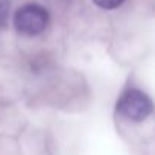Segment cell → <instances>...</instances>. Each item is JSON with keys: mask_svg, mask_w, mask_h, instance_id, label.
<instances>
[{"mask_svg": "<svg viewBox=\"0 0 155 155\" xmlns=\"http://www.w3.org/2000/svg\"><path fill=\"white\" fill-rule=\"evenodd\" d=\"M117 113L131 122H143L152 113V101L141 90H126L117 102Z\"/></svg>", "mask_w": 155, "mask_h": 155, "instance_id": "obj_1", "label": "cell"}, {"mask_svg": "<svg viewBox=\"0 0 155 155\" xmlns=\"http://www.w3.org/2000/svg\"><path fill=\"white\" fill-rule=\"evenodd\" d=\"M49 25V12L40 5H25L14 15V26L23 35H38Z\"/></svg>", "mask_w": 155, "mask_h": 155, "instance_id": "obj_2", "label": "cell"}, {"mask_svg": "<svg viewBox=\"0 0 155 155\" xmlns=\"http://www.w3.org/2000/svg\"><path fill=\"white\" fill-rule=\"evenodd\" d=\"M9 8H11V2H9V0H0V25L8 18Z\"/></svg>", "mask_w": 155, "mask_h": 155, "instance_id": "obj_4", "label": "cell"}, {"mask_svg": "<svg viewBox=\"0 0 155 155\" xmlns=\"http://www.w3.org/2000/svg\"><path fill=\"white\" fill-rule=\"evenodd\" d=\"M125 2V0H93V3L94 5H97L99 8H102V9H116V8H119L122 3Z\"/></svg>", "mask_w": 155, "mask_h": 155, "instance_id": "obj_3", "label": "cell"}]
</instances>
